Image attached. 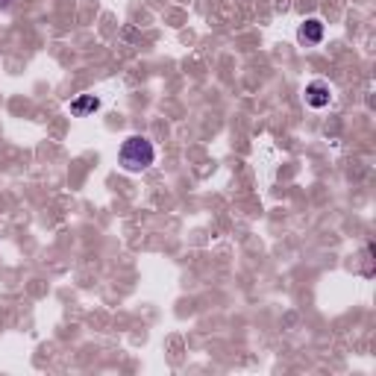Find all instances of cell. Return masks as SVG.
<instances>
[{
  "mask_svg": "<svg viewBox=\"0 0 376 376\" xmlns=\"http://www.w3.org/2000/svg\"><path fill=\"white\" fill-rule=\"evenodd\" d=\"M297 38H300L303 45H321L324 42V21H318V18H309V21L297 30Z\"/></svg>",
  "mask_w": 376,
  "mask_h": 376,
  "instance_id": "cell-3",
  "label": "cell"
},
{
  "mask_svg": "<svg viewBox=\"0 0 376 376\" xmlns=\"http://www.w3.org/2000/svg\"><path fill=\"white\" fill-rule=\"evenodd\" d=\"M121 168L127 171V173H142V171H147L150 165H153V159H156V150H153V144L147 142L144 135H130L127 142L121 144Z\"/></svg>",
  "mask_w": 376,
  "mask_h": 376,
  "instance_id": "cell-1",
  "label": "cell"
},
{
  "mask_svg": "<svg viewBox=\"0 0 376 376\" xmlns=\"http://www.w3.org/2000/svg\"><path fill=\"white\" fill-rule=\"evenodd\" d=\"M97 109H101V97H94V94H80L76 101H71V115H76V118L91 115Z\"/></svg>",
  "mask_w": 376,
  "mask_h": 376,
  "instance_id": "cell-4",
  "label": "cell"
},
{
  "mask_svg": "<svg viewBox=\"0 0 376 376\" xmlns=\"http://www.w3.org/2000/svg\"><path fill=\"white\" fill-rule=\"evenodd\" d=\"M329 101H332V89H329V83L314 80V83L306 86V103H309L312 109H324V106H329Z\"/></svg>",
  "mask_w": 376,
  "mask_h": 376,
  "instance_id": "cell-2",
  "label": "cell"
}]
</instances>
